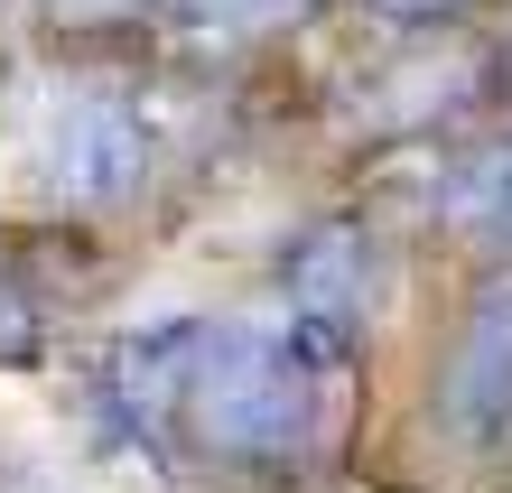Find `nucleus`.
I'll use <instances>...</instances> for the list:
<instances>
[{
    "mask_svg": "<svg viewBox=\"0 0 512 493\" xmlns=\"http://www.w3.org/2000/svg\"><path fill=\"white\" fill-rule=\"evenodd\" d=\"M345 363L354 354L326 345L317 326H298L289 307H270V317H224V326H205V354L187 373L177 438H187L215 475L298 484L326 456Z\"/></svg>",
    "mask_w": 512,
    "mask_h": 493,
    "instance_id": "f257e3e1",
    "label": "nucleus"
},
{
    "mask_svg": "<svg viewBox=\"0 0 512 493\" xmlns=\"http://www.w3.org/2000/svg\"><path fill=\"white\" fill-rule=\"evenodd\" d=\"M159 112L131 84H66L28 140V177L56 214H122L159 168Z\"/></svg>",
    "mask_w": 512,
    "mask_h": 493,
    "instance_id": "f03ea898",
    "label": "nucleus"
},
{
    "mask_svg": "<svg viewBox=\"0 0 512 493\" xmlns=\"http://www.w3.org/2000/svg\"><path fill=\"white\" fill-rule=\"evenodd\" d=\"M205 354V317H149L103 354V410L140 456H168L177 410H187V373Z\"/></svg>",
    "mask_w": 512,
    "mask_h": 493,
    "instance_id": "7ed1b4c3",
    "label": "nucleus"
},
{
    "mask_svg": "<svg viewBox=\"0 0 512 493\" xmlns=\"http://www.w3.org/2000/svg\"><path fill=\"white\" fill-rule=\"evenodd\" d=\"M438 438L466 456L512 438V280H494L457 326V354L438 373Z\"/></svg>",
    "mask_w": 512,
    "mask_h": 493,
    "instance_id": "20e7f679",
    "label": "nucleus"
},
{
    "mask_svg": "<svg viewBox=\"0 0 512 493\" xmlns=\"http://www.w3.org/2000/svg\"><path fill=\"white\" fill-rule=\"evenodd\" d=\"M280 307L298 326H317L326 345H364V224H317V233H298L289 242V261H280Z\"/></svg>",
    "mask_w": 512,
    "mask_h": 493,
    "instance_id": "39448f33",
    "label": "nucleus"
},
{
    "mask_svg": "<svg viewBox=\"0 0 512 493\" xmlns=\"http://www.w3.org/2000/svg\"><path fill=\"white\" fill-rule=\"evenodd\" d=\"M447 224L512 252V140L503 149H475V159L447 177Z\"/></svg>",
    "mask_w": 512,
    "mask_h": 493,
    "instance_id": "423d86ee",
    "label": "nucleus"
},
{
    "mask_svg": "<svg viewBox=\"0 0 512 493\" xmlns=\"http://www.w3.org/2000/svg\"><path fill=\"white\" fill-rule=\"evenodd\" d=\"M187 38H215V47H243V38H280L317 10V0H168Z\"/></svg>",
    "mask_w": 512,
    "mask_h": 493,
    "instance_id": "0eeeda50",
    "label": "nucleus"
},
{
    "mask_svg": "<svg viewBox=\"0 0 512 493\" xmlns=\"http://www.w3.org/2000/svg\"><path fill=\"white\" fill-rule=\"evenodd\" d=\"M28 354H38V317H28L19 289L0 280V363H28Z\"/></svg>",
    "mask_w": 512,
    "mask_h": 493,
    "instance_id": "6e6552de",
    "label": "nucleus"
},
{
    "mask_svg": "<svg viewBox=\"0 0 512 493\" xmlns=\"http://www.w3.org/2000/svg\"><path fill=\"white\" fill-rule=\"evenodd\" d=\"M373 10H391V19H438V10H466V0H373Z\"/></svg>",
    "mask_w": 512,
    "mask_h": 493,
    "instance_id": "1a4fd4ad",
    "label": "nucleus"
}]
</instances>
